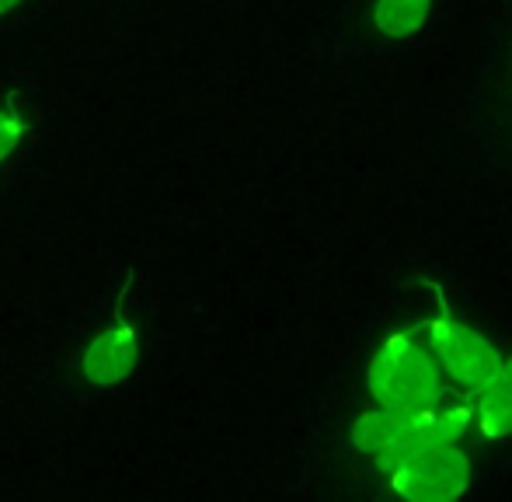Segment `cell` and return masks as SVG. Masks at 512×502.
Returning <instances> with one entry per match:
<instances>
[{"label": "cell", "mask_w": 512, "mask_h": 502, "mask_svg": "<svg viewBox=\"0 0 512 502\" xmlns=\"http://www.w3.org/2000/svg\"><path fill=\"white\" fill-rule=\"evenodd\" d=\"M429 21V0H377V28L387 39H408Z\"/></svg>", "instance_id": "obj_7"}, {"label": "cell", "mask_w": 512, "mask_h": 502, "mask_svg": "<svg viewBox=\"0 0 512 502\" xmlns=\"http://www.w3.org/2000/svg\"><path fill=\"white\" fill-rule=\"evenodd\" d=\"M366 384L377 408H429L443 398L436 356L411 335H394L370 360Z\"/></svg>", "instance_id": "obj_2"}, {"label": "cell", "mask_w": 512, "mask_h": 502, "mask_svg": "<svg viewBox=\"0 0 512 502\" xmlns=\"http://www.w3.org/2000/svg\"><path fill=\"white\" fill-rule=\"evenodd\" d=\"M387 475H391V485L401 499L446 502L467 492V485H471V461H467L464 450L446 443V447H432L425 454H415L411 461L398 464Z\"/></svg>", "instance_id": "obj_4"}, {"label": "cell", "mask_w": 512, "mask_h": 502, "mask_svg": "<svg viewBox=\"0 0 512 502\" xmlns=\"http://www.w3.org/2000/svg\"><path fill=\"white\" fill-rule=\"evenodd\" d=\"M429 346L439 367L471 394L485 391V384L499 374V367H502L499 349H495L485 335H478L474 328L460 325V321H453V318L432 321Z\"/></svg>", "instance_id": "obj_3"}, {"label": "cell", "mask_w": 512, "mask_h": 502, "mask_svg": "<svg viewBox=\"0 0 512 502\" xmlns=\"http://www.w3.org/2000/svg\"><path fill=\"white\" fill-rule=\"evenodd\" d=\"M481 429L485 436L499 440L512 433V360H502L499 374L485 384L481 391Z\"/></svg>", "instance_id": "obj_6"}, {"label": "cell", "mask_w": 512, "mask_h": 502, "mask_svg": "<svg viewBox=\"0 0 512 502\" xmlns=\"http://www.w3.org/2000/svg\"><path fill=\"white\" fill-rule=\"evenodd\" d=\"M471 422V408H373L359 415L352 426V443L359 454H366L380 471H394L398 464L411 461L415 454H425L432 447H446L464 436Z\"/></svg>", "instance_id": "obj_1"}, {"label": "cell", "mask_w": 512, "mask_h": 502, "mask_svg": "<svg viewBox=\"0 0 512 502\" xmlns=\"http://www.w3.org/2000/svg\"><path fill=\"white\" fill-rule=\"evenodd\" d=\"M136 353H140V335L129 321H122V325H112L102 335H95V342L81 360V370L91 384L115 387L133 374Z\"/></svg>", "instance_id": "obj_5"}, {"label": "cell", "mask_w": 512, "mask_h": 502, "mask_svg": "<svg viewBox=\"0 0 512 502\" xmlns=\"http://www.w3.org/2000/svg\"><path fill=\"white\" fill-rule=\"evenodd\" d=\"M21 0H0V14H7V11H14V7H18Z\"/></svg>", "instance_id": "obj_9"}, {"label": "cell", "mask_w": 512, "mask_h": 502, "mask_svg": "<svg viewBox=\"0 0 512 502\" xmlns=\"http://www.w3.org/2000/svg\"><path fill=\"white\" fill-rule=\"evenodd\" d=\"M21 133H25L21 116H14V112H0V161H4L14 147H18Z\"/></svg>", "instance_id": "obj_8"}]
</instances>
